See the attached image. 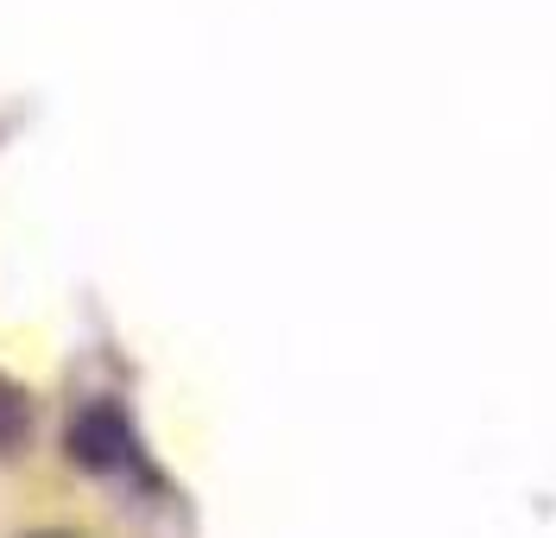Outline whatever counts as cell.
I'll return each mask as SVG.
<instances>
[{
  "label": "cell",
  "instance_id": "6da1fadb",
  "mask_svg": "<svg viewBox=\"0 0 556 538\" xmlns=\"http://www.w3.org/2000/svg\"><path fill=\"white\" fill-rule=\"evenodd\" d=\"M127 450H134V437H127V418L114 405H89L76 418V430H70V456L83 468H121Z\"/></svg>",
  "mask_w": 556,
  "mask_h": 538
}]
</instances>
